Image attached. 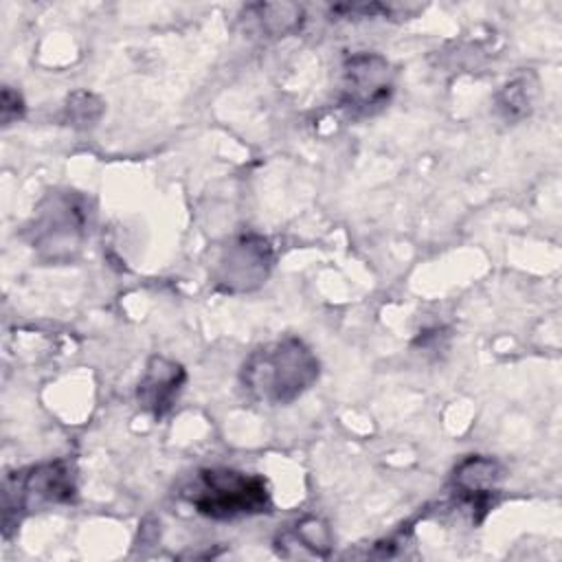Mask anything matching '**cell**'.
Instances as JSON below:
<instances>
[{"instance_id": "cell-13", "label": "cell", "mask_w": 562, "mask_h": 562, "mask_svg": "<svg viewBox=\"0 0 562 562\" xmlns=\"http://www.w3.org/2000/svg\"><path fill=\"white\" fill-rule=\"evenodd\" d=\"M2 123L4 125H11L13 121H18L20 116H22V112H24V105H22V97L15 92V90H11L9 86L2 90Z\"/></svg>"}, {"instance_id": "cell-11", "label": "cell", "mask_w": 562, "mask_h": 562, "mask_svg": "<svg viewBox=\"0 0 562 562\" xmlns=\"http://www.w3.org/2000/svg\"><path fill=\"white\" fill-rule=\"evenodd\" d=\"M288 538L292 540V544H301V547L310 549L314 555H321V558L327 555L329 547H331L329 529L318 518H303L301 522H296L294 531Z\"/></svg>"}, {"instance_id": "cell-3", "label": "cell", "mask_w": 562, "mask_h": 562, "mask_svg": "<svg viewBox=\"0 0 562 562\" xmlns=\"http://www.w3.org/2000/svg\"><path fill=\"white\" fill-rule=\"evenodd\" d=\"M395 72L380 53H353L340 68L338 105L349 119H367L378 114L391 101Z\"/></svg>"}, {"instance_id": "cell-8", "label": "cell", "mask_w": 562, "mask_h": 562, "mask_svg": "<svg viewBox=\"0 0 562 562\" xmlns=\"http://www.w3.org/2000/svg\"><path fill=\"white\" fill-rule=\"evenodd\" d=\"M501 479H503V470L494 459L472 454V457H465L454 468L452 487L457 498L465 507H470L472 514L481 512V518H483V514L492 505V496L498 492Z\"/></svg>"}, {"instance_id": "cell-7", "label": "cell", "mask_w": 562, "mask_h": 562, "mask_svg": "<svg viewBox=\"0 0 562 562\" xmlns=\"http://www.w3.org/2000/svg\"><path fill=\"white\" fill-rule=\"evenodd\" d=\"M184 380H187V373L178 362L162 356L149 358L136 389L140 408L156 419L165 417L173 408L184 386Z\"/></svg>"}, {"instance_id": "cell-9", "label": "cell", "mask_w": 562, "mask_h": 562, "mask_svg": "<svg viewBox=\"0 0 562 562\" xmlns=\"http://www.w3.org/2000/svg\"><path fill=\"white\" fill-rule=\"evenodd\" d=\"M241 22L255 35L283 37L296 31L303 22V9L292 2H261L250 4L241 13Z\"/></svg>"}, {"instance_id": "cell-1", "label": "cell", "mask_w": 562, "mask_h": 562, "mask_svg": "<svg viewBox=\"0 0 562 562\" xmlns=\"http://www.w3.org/2000/svg\"><path fill=\"white\" fill-rule=\"evenodd\" d=\"M321 373L314 351L294 336L261 345L241 364L244 391L261 404L285 406L301 397Z\"/></svg>"}, {"instance_id": "cell-4", "label": "cell", "mask_w": 562, "mask_h": 562, "mask_svg": "<svg viewBox=\"0 0 562 562\" xmlns=\"http://www.w3.org/2000/svg\"><path fill=\"white\" fill-rule=\"evenodd\" d=\"M77 492V476L70 461L33 465L4 481V529L13 514L70 503Z\"/></svg>"}, {"instance_id": "cell-6", "label": "cell", "mask_w": 562, "mask_h": 562, "mask_svg": "<svg viewBox=\"0 0 562 562\" xmlns=\"http://www.w3.org/2000/svg\"><path fill=\"white\" fill-rule=\"evenodd\" d=\"M83 204L77 195L57 193L48 198L35 215L33 248H46L53 259L68 257L72 248H79L83 237Z\"/></svg>"}, {"instance_id": "cell-2", "label": "cell", "mask_w": 562, "mask_h": 562, "mask_svg": "<svg viewBox=\"0 0 562 562\" xmlns=\"http://www.w3.org/2000/svg\"><path fill=\"white\" fill-rule=\"evenodd\" d=\"M182 498L202 516L233 520L270 509V490L263 476L233 468H204L182 487Z\"/></svg>"}, {"instance_id": "cell-10", "label": "cell", "mask_w": 562, "mask_h": 562, "mask_svg": "<svg viewBox=\"0 0 562 562\" xmlns=\"http://www.w3.org/2000/svg\"><path fill=\"white\" fill-rule=\"evenodd\" d=\"M536 88L529 83V77H518L507 83L498 94V110L507 121H518L531 112Z\"/></svg>"}, {"instance_id": "cell-12", "label": "cell", "mask_w": 562, "mask_h": 562, "mask_svg": "<svg viewBox=\"0 0 562 562\" xmlns=\"http://www.w3.org/2000/svg\"><path fill=\"white\" fill-rule=\"evenodd\" d=\"M79 97H81V103H77L75 94L68 99V114H70V119H72L75 123L90 125L92 121L99 119V114H101V103H99L92 94H88V92H79Z\"/></svg>"}, {"instance_id": "cell-5", "label": "cell", "mask_w": 562, "mask_h": 562, "mask_svg": "<svg viewBox=\"0 0 562 562\" xmlns=\"http://www.w3.org/2000/svg\"><path fill=\"white\" fill-rule=\"evenodd\" d=\"M274 252L266 237L255 233L239 235L222 246L211 279L222 292H250L268 279Z\"/></svg>"}]
</instances>
